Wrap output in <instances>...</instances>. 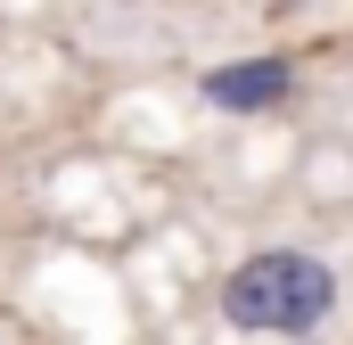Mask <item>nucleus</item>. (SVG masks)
Masks as SVG:
<instances>
[{
  "instance_id": "f257e3e1",
  "label": "nucleus",
  "mask_w": 353,
  "mask_h": 345,
  "mask_svg": "<svg viewBox=\"0 0 353 345\" xmlns=\"http://www.w3.org/2000/svg\"><path fill=\"white\" fill-rule=\"evenodd\" d=\"M329 313H337V263L312 255V247H263L222 279V321L247 329V337L312 345Z\"/></svg>"
},
{
  "instance_id": "f03ea898",
  "label": "nucleus",
  "mask_w": 353,
  "mask_h": 345,
  "mask_svg": "<svg viewBox=\"0 0 353 345\" xmlns=\"http://www.w3.org/2000/svg\"><path fill=\"white\" fill-rule=\"evenodd\" d=\"M205 99H214V107H239V115H255V107H279V99H288V58L214 66V75H205Z\"/></svg>"
}]
</instances>
